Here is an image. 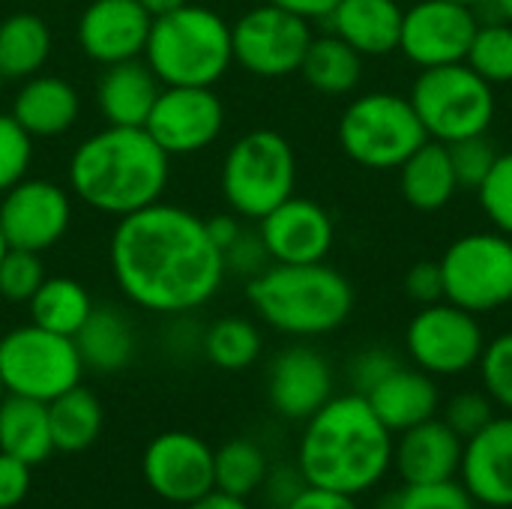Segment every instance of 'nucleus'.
I'll return each instance as SVG.
<instances>
[{
    "instance_id": "864d4df0",
    "label": "nucleus",
    "mask_w": 512,
    "mask_h": 509,
    "mask_svg": "<svg viewBox=\"0 0 512 509\" xmlns=\"http://www.w3.org/2000/svg\"><path fill=\"white\" fill-rule=\"evenodd\" d=\"M153 18H159V15H165V12H174V9H180V6H186L189 0H138Z\"/></svg>"
},
{
    "instance_id": "a211bd4d",
    "label": "nucleus",
    "mask_w": 512,
    "mask_h": 509,
    "mask_svg": "<svg viewBox=\"0 0 512 509\" xmlns=\"http://www.w3.org/2000/svg\"><path fill=\"white\" fill-rule=\"evenodd\" d=\"M153 27V15L138 0H93L78 18V48L99 66L138 60Z\"/></svg>"
},
{
    "instance_id": "052dcab7",
    "label": "nucleus",
    "mask_w": 512,
    "mask_h": 509,
    "mask_svg": "<svg viewBox=\"0 0 512 509\" xmlns=\"http://www.w3.org/2000/svg\"><path fill=\"white\" fill-rule=\"evenodd\" d=\"M477 509H489V507H477Z\"/></svg>"
},
{
    "instance_id": "8fccbe9b",
    "label": "nucleus",
    "mask_w": 512,
    "mask_h": 509,
    "mask_svg": "<svg viewBox=\"0 0 512 509\" xmlns=\"http://www.w3.org/2000/svg\"><path fill=\"white\" fill-rule=\"evenodd\" d=\"M204 225H207L210 240L219 246V252H225L243 234V219L237 213H216V216L204 219Z\"/></svg>"
},
{
    "instance_id": "f03ea898",
    "label": "nucleus",
    "mask_w": 512,
    "mask_h": 509,
    "mask_svg": "<svg viewBox=\"0 0 512 509\" xmlns=\"http://www.w3.org/2000/svg\"><path fill=\"white\" fill-rule=\"evenodd\" d=\"M396 435L360 393L333 396L303 423L297 468L309 486L360 498L393 471Z\"/></svg>"
},
{
    "instance_id": "58836bf2",
    "label": "nucleus",
    "mask_w": 512,
    "mask_h": 509,
    "mask_svg": "<svg viewBox=\"0 0 512 509\" xmlns=\"http://www.w3.org/2000/svg\"><path fill=\"white\" fill-rule=\"evenodd\" d=\"M45 267L39 252L9 249L0 261V297L9 303H27L45 282Z\"/></svg>"
},
{
    "instance_id": "bb28decb",
    "label": "nucleus",
    "mask_w": 512,
    "mask_h": 509,
    "mask_svg": "<svg viewBox=\"0 0 512 509\" xmlns=\"http://www.w3.org/2000/svg\"><path fill=\"white\" fill-rule=\"evenodd\" d=\"M81 354L84 369L111 375L132 363L135 357V333L126 315L114 306H93L90 318L72 336Z\"/></svg>"
},
{
    "instance_id": "473e14b6",
    "label": "nucleus",
    "mask_w": 512,
    "mask_h": 509,
    "mask_svg": "<svg viewBox=\"0 0 512 509\" xmlns=\"http://www.w3.org/2000/svg\"><path fill=\"white\" fill-rule=\"evenodd\" d=\"M201 351L216 369L243 372L261 357L264 339H261V330L249 318L225 315L201 333Z\"/></svg>"
},
{
    "instance_id": "4c0bfd02",
    "label": "nucleus",
    "mask_w": 512,
    "mask_h": 509,
    "mask_svg": "<svg viewBox=\"0 0 512 509\" xmlns=\"http://www.w3.org/2000/svg\"><path fill=\"white\" fill-rule=\"evenodd\" d=\"M477 198L492 228L512 237V150L498 153L492 171L477 189Z\"/></svg>"
},
{
    "instance_id": "9d476101",
    "label": "nucleus",
    "mask_w": 512,
    "mask_h": 509,
    "mask_svg": "<svg viewBox=\"0 0 512 509\" xmlns=\"http://www.w3.org/2000/svg\"><path fill=\"white\" fill-rule=\"evenodd\" d=\"M444 300L474 312H498L512 303V237L501 231H474L447 246L438 258Z\"/></svg>"
},
{
    "instance_id": "20e7f679",
    "label": "nucleus",
    "mask_w": 512,
    "mask_h": 509,
    "mask_svg": "<svg viewBox=\"0 0 512 509\" xmlns=\"http://www.w3.org/2000/svg\"><path fill=\"white\" fill-rule=\"evenodd\" d=\"M246 297L267 327L294 339L336 333L354 312V285L327 261L267 264L249 279Z\"/></svg>"
},
{
    "instance_id": "c9c22d12",
    "label": "nucleus",
    "mask_w": 512,
    "mask_h": 509,
    "mask_svg": "<svg viewBox=\"0 0 512 509\" xmlns=\"http://www.w3.org/2000/svg\"><path fill=\"white\" fill-rule=\"evenodd\" d=\"M378 509H477L459 480L444 483H405L399 492L381 498Z\"/></svg>"
},
{
    "instance_id": "c756f323",
    "label": "nucleus",
    "mask_w": 512,
    "mask_h": 509,
    "mask_svg": "<svg viewBox=\"0 0 512 509\" xmlns=\"http://www.w3.org/2000/svg\"><path fill=\"white\" fill-rule=\"evenodd\" d=\"M303 81L324 96H348L363 81V54L336 33L312 36L300 63Z\"/></svg>"
},
{
    "instance_id": "423d86ee",
    "label": "nucleus",
    "mask_w": 512,
    "mask_h": 509,
    "mask_svg": "<svg viewBox=\"0 0 512 509\" xmlns=\"http://www.w3.org/2000/svg\"><path fill=\"white\" fill-rule=\"evenodd\" d=\"M219 189L231 213L258 222L297 189V153L276 129H252L240 135L219 174Z\"/></svg>"
},
{
    "instance_id": "0eeeda50",
    "label": "nucleus",
    "mask_w": 512,
    "mask_h": 509,
    "mask_svg": "<svg viewBox=\"0 0 512 509\" xmlns=\"http://www.w3.org/2000/svg\"><path fill=\"white\" fill-rule=\"evenodd\" d=\"M342 153L369 171H396L420 144L429 141L408 96L372 90L348 102L336 129Z\"/></svg>"
},
{
    "instance_id": "aec40b11",
    "label": "nucleus",
    "mask_w": 512,
    "mask_h": 509,
    "mask_svg": "<svg viewBox=\"0 0 512 509\" xmlns=\"http://www.w3.org/2000/svg\"><path fill=\"white\" fill-rule=\"evenodd\" d=\"M459 483L477 507L512 509V414L495 417L465 441Z\"/></svg>"
},
{
    "instance_id": "4468645a",
    "label": "nucleus",
    "mask_w": 512,
    "mask_h": 509,
    "mask_svg": "<svg viewBox=\"0 0 512 509\" xmlns=\"http://www.w3.org/2000/svg\"><path fill=\"white\" fill-rule=\"evenodd\" d=\"M480 15L474 6L450 0H417L402 15L399 51L417 69L465 63Z\"/></svg>"
},
{
    "instance_id": "72a5a7b5",
    "label": "nucleus",
    "mask_w": 512,
    "mask_h": 509,
    "mask_svg": "<svg viewBox=\"0 0 512 509\" xmlns=\"http://www.w3.org/2000/svg\"><path fill=\"white\" fill-rule=\"evenodd\" d=\"M213 471H216V489L219 492L249 501L255 492H261L267 471H270V462H267V453L255 441L234 438L216 450Z\"/></svg>"
},
{
    "instance_id": "2eb2a0df",
    "label": "nucleus",
    "mask_w": 512,
    "mask_h": 509,
    "mask_svg": "<svg viewBox=\"0 0 512 509\" xmlns=\"http://www.w3.org/2000/svg\"><path fill=\"white\" fill-rule=\"evenodd\" d=\"M144 129L171 159L192 156L222 135L225 105L213 87H162Z\"/></svg>"
},
{
    "instance_id": "ddd939ff",
    "label": "nucleus",
    "mask_w": 512,
    "mask_h": 509,
    "mask_svg": "<svg viewBox=\"0 0 512 509\" xmlns=\"http://www.w3.org/2000/svg\"><path fill=\"white\" fill-rule=\"evenodd\" d=\"M72 225V192L45 177H24L0 195V231L9 249L48 252Z\"/></svg>"
},
{
    "instance_id": "6e6d98bb",
    "label": "nucleus",
    "mask_w": 512,
    "mask_h": 509,
    "mask_svg": "<svg viewBox=\"0 0 512 509\" xmlns=\"http://www.w3.org/2000/svg\"><path fill=\"white\" fill-rule=\"evenodd\" d=\"M450 3H462V6H474V9H477V6H483L486 0H450Z\"/></svg>"
},
{
    "instance_id": "7ed1b4c3",
    "label": "nucleus",
    "mask_w": 512,
    "mask_h": 509,
    "mask_svg": "<svg viewBox=\"0 0 512 509\" xmlns=\"http://www.w3.org/2000/svg\"><path fill=\"white\" fill-rule=\"evenodd\" d=\"M168 177L171 156L144 126H105L87 135L66 165L72 198L114 219L162 201Z\"/></svg>"
},
{
    "instance_id": "13d9d810",
    "label": "nucleus",
    "mask_w": 512,
    "mask_h": 509,
    "mask_svg": "<svg viewBox=\"0 0 512 509\" xmlns=\"http://www.w3.org/2000/svg\"><path fill=\"white\" fill-rule=\"evenodd\" d=\"M3 396H6V387H3V381H0V402H3Z\"/></svg>"
},
{
    "instance_id": "a878e982",
    "label": "nucleus",
    "mask_w": 512,
    "mask_h": 509,
    "mask_svg": "<svg viewBox=\"0 0 512 509\" xmlns=\"http://www.w3.org/2000/svg\"><path fill=\"white\" fill-rule=\"evenodd\" d=\"M396 171H399L402 198L408 201V207H414L420 213L444 210L459 192V180H456V171L450 162V150L441 141L429 138Z\"/></svg>"
},
{
    "instance_id": "de8ad7c7",
    "label": "nucleus",
    "mask_w": 512,
    "mask_h": 509,
    "mask_svg": "<svg viewBox=\"0 0 512 509\" xmlns=\"http://www.w3.org/2000/svg\"><path fill=\"white\" fill-rule=\"evenodd\" d=\"M309 483H306V477L300 474V468H297V462L294 465H279V468H270L267 471V480H264V486H261V492L267 495V501H270V507L276 509H285L303 489H306Z\"/></svg>"
},
{
    "instance_id": "a18cd8bd",
    "label": "nucleus",
    "mask_w": 512,
    "mask_h": 509,
    "mask_svg": "<svg viewBox=\"0 0 512 509\" xmlns=\"http://www.w3.org/2000/svg\"><path fill=\"white\" fill-rule=\"evenodd\" d=\"M405 297L417 306H432L444 300V276L438 261H417L405 273Z\"/></svg>"
},
{
    "instance_id": "39448f33",
    "label": "nucleus",
    "mask_w": 512,
    "mask_h": 509,
    "mask_svg": "<svg viewBox=\"0 0 512 509\" xmlns=\"http://www.w3.org/2000/svg\"><path fill=\"white\" fill-rule=\"evenodd\" d=\"M144 63L162 87H216L234 66L231 24L201 3L165 12L153 18Z\"/></svg>"
},
{
    "instance_id": "603ef678",
    "label": "nucleus",
    "mask_w": 512,
    "mask_h": 509,
    "mask_svg": "<svg viewBox=\"0 0 512 509\" xmlns=\"http://www.w3.org/2000/svg\"><path fill=\"white\" fill-rule=\"evenodd\" d=\"M186 509H252L246 498H234V495H225L219 489H213L210 495L198 498L195 504H189Z\"/></svg>"
},
{
    "instance_id": "bf43d9fd",
    "label": "nucleus",
    "mask_w": 512,
    "mask_h": 509,
    "mask_svg": "<svg viewBox=\"0 0 512 509\" xmlns=\"http://www.w3.org/2000/svg\"><path fill=\"white\" fill-rule=\"evenodd\" d=\"M3 84H6V78H3V72H0V90H3Z\"/></svg>"
},
{
    "instance_id": "f8f14e48",
    "label": "nucleus",
    "mask_w": 512,
    "mask_h": 509,
    "mask_svg": "<svg viewBox=\"0 0 512 509\" xmlns=\"http://www.w3.org/2000/svg\"><path fill=\"white\" fill-rule=\"evenodd\" d=\"M312 36L309 21L273 3L252 6L231 24L234 63L255 78L294 75L300 72Z\"/></svg>"
},
{
    "instance_id": "09e8293b",
    "label": "nucleus",
    "mask_w": 512,
    "mask_h": 509,
    "mask_svg": "<svg viewBox=\"0 0 512 509\" xmlns=\"http://www.w3.org/2000/svg\"><path fill=\"white\" fill-rule=\"evenodd\" d=\"M285 509H360V504L351 495L318 489V486H306Z\"/></svg>"
},
{
    "instance_id": "ea45409f",
    "label": "nucleus",
    "mask_w": 512,
    "mask_h": 509,
    "mask_svg": "<svg viewBox=\"0 0 512 509\" xmlns=\"http://www.w3.org/2000/svg\"><path fill=\"white\" fill-rule=\"evenodd\" d=\"M33 162V138L21 129V123L0 111V195L21 183Z\"/></svg>"
},
{
    "instance_id": "c03bdc74",
    "label": "nucleus",
    "mask_w": 512,
    "mask_h": 509,
    "mask_svg": "<svg viewBox=\"0 0 512 509\" xmlns=\"http://www.w3.org/2000/svg\"><path fill=\"white\" fill-rule=\"evenodd\" d=\"M222 261H225V273L246 276V279L258 276L267 264H273L270 255H267V249H264V243H261V237H258V231H246V228L222 252Z\"/></svg>"
},
{
    "instance_id": "dca6fc26",
    "label": "nucleus",
    "mask_w": 512,
    "mask_h": 509,
    "mask_svg": "<svg viewBox=\"0 0 512 509\" xmlns=\"http://www.w3.org/2000/svg\"><path fill=\"white\" fill-rule=\"evenodd\" d=\"M216 450L192 432H162L141 456V471L153 495L189 507L216 489Z\"/></svg>"
},
{
    "instance_id": "e433bc0d",
    "label": "nucleus",
    "mask_w": 512,
    "mask_h": 509,
    "mask_svg": "<svg viewBox=\"0 0 512 509\" xmlns=\"http://www.w3.org/2000/svg\"><path fill=\"white\" fill-rule=\"evenodd\" d=\"M477 369L483 390L489 393L495 408L512 414V333H501L492 342L486 339Z\"/></svg>"
},
{
    "instance_id": "cd10ccee",
    "label": "nucleus",
    "mask_w": 512,
    "mask_h": 509,
    "mask_svg": "<svg viewBox=\"0 0 512 509\" xmlns=\"http://www.w3.org/2000/svg\"><path fill=\"white\" fill-rule=\"evenodd\" d=\"M0 453H9L21 462L42 465L54 453L48 405L24 396L6 393L0 402Z\"/></svg>"
},
{
    "instance_id": "1a4fd4ad",
    "label": "nucleus",
    "mask_w": 512,
    "mask_h": 509,
    "mask_svg": "<svg viewBox=\"0 0 512 509\" xmlns=\"http://www.w3.org/2000/svg\"><path fill=\"white\" fill-rule=\"evenodd\" d=\"M84 363L72 336L21 324L0 336V381L6 393L51 402L81 384Z\"/></svg>"
},
{
    "instance_id": "4d7b16f0",
    "label": "nucleus",
    "mask_w": 512,
    "mask_h": 509,
    "mask_svg": "<svg viewBox=\"0 0 512 509\" xmlns=\"http://www.w3.org/2000/svg\"><path fill=\"white\" fill-rule=\"evenodd\" d=\"M6 252H9V243H6V237H3V231H0V261H3Z\"/></svg>"
},
{
    "instance_id": "4be33fe9",
    "label": "nucleus",
    "mask_w": 512,
    "mask_h": 509,
    "mask_svg": "<svg viewBox=\"0 0 512 509\" xmlns=\"http://www.w3.org/2000/svg\"><path fill=\"white\" fill-rule=\"evenodd\" d=\"M9 114L21 123V129L36 138H57L78 123L81 96L63 75L36 72L21 81L15 90Z\"/></svg>"
},
{
    "instance_id": "5fc2aeb1",
    "label": "nucleus",
    "mask_w": 512,
    "mask_h": 509,
    "mask_svg": "<svg viewBox=\"0 0 512 509\" xmlns=\"http://www.w3.org/2000/svg\"><path fill=\"white\" fill-rule=\"evenodd\" d=\"M483 6H486V9H492V12H495V18H501V21L512 24V0H486Z\"/></svg>"
},
{
    "instance_id": "f704fd0d",
    "label": "nucleus",
    "mask_w": 512,
    "mask_h": 509,
    "mask_svg": "<svg viewBox=\"0 0 512 509\" xmlns=\"http://www.w3.org/2000/svg\"><path fill=\"white\" fill-rule=\"evenodd\" d=\"M465 63L492 87L512 81V24L501 18H480Z\"/></svg>"
},
{
    "instance_id": "393cba45",
    "label": "nucleus",
    "mask_w": 512,
    "mask_h": 509,
    "mask_svg": "<svg viewBox=\"0 0 512 509\" xmlns=\"http://www.w3.org/2000/svg\"><path fill=\"white\" fill-rule=\"evenodd\" d=\"M159 90L162 81L153 75L144 57L123 60L105 66L96 87V105L108 126H144Z\"/></svg>"
},
{
    "instance_id": "6ab92c4d",
    "label": "nucleus",
    "mask_w": 512,
    "mask_h": 509,
    "mask_svg": "<svg viewBox=\"0 0 512 509\" xmlns=\"http://www.w3.org/2000/svg\"><path fill=\"white\" fill-rule=\"evenodd\" d=\"M267 396L279 417L306 423L333 399V369L312 345H291L276 354L267 372Z\"/></svg>"
},
{
    "instance_id": "6e6552de",
    "label": "nucleus",
    "mask_w": 512,
    "mask_h": 509,
    "mask_svg": "<svg viewBox=\"0 0 512 509\" xmlns=\"http://www.w3.org/2000/svg\"><path fill=\"white\" fill-rule=\"evenodd\" d=\"M408 99L426 135L441 144L486 135L495 120V87L468 63L420 69Z\"/></svg>"
},
{
    "instance_id": "f3484780",
    "label": "nucleus",
    "mask_w": 512,
    "mask_h": 509,
    "mask_svg": "<svg viewBox=\"0 0 512 509\" xmlns=\"http://www.w3.org/2000/svg\"><path fill=\"white\" fill-rule=\"evenodd\" d=\"M258 237L273 264H315L327 261L336 243V225L327 207L291 195L258 219Z\"/></svg>"
},
{
    "instance_id": "b1692460",
    "label": "nucleus",
    "mask_w": 512,
    "mask_h": 509,
    "mask_svg": "<svg viewBox=\"0 0 512 509\" xmlns=\"http://www.w3.org/2000/svg\"><path fill=\"white\" fill-rule=\"evenodd\" d=\"M402 15L396 0H339L327 24L363 57H387L399 51Z\"/></svg>"
},
{
    "instance_id": "7c9ffc66",
    "label": "nucleus",
    "mask_w": 512,
    "mask_h": 509,
    "mask_svg": "<svg viewBox=\"0 0 512 509\" xmlns=\"http://www.w3.org/2000/svg\"><path fill=\"white\" fill-rule=\"evenodd\" d=\"M105 411L87 387H72L48 402V426L54 453H84L102 435Z\"/></svg>"
},
{
    "instance_id": "37998d69",
    "label": "nucleus",
    "mask_w": 512,
    "mask_h": 509,
    "mask_svg": "<svg viewBox=\"0 0 512 509\" xmlns=\"http://www.w3.org/2000/svg\"><path fill=\"white\" fill-rule=\"evenodd\" d=\"M399 366H402V360L390 348H366V351H360L351 360V384H354V393H360V396L372 393Z\"/></svg>"
},
{
    "instance_id": "49530a36",
    "label": "nucleus",
    "mask_w": 512,
    "mask_h": 509,
    "mask_svg": "<svg viewBox=\"0 0 512 509\" xmlns=\"http://www.w3.org/2000/svg\"><path fill=\"white\" fill-rule=\"evenodd\" d=\"M30 465L0 453V509H21V504L30 495Z\"/></svg>"
},
{
    "instance_id": "9b49d317",
    "label": "nucleus",
    "mask_w": 512,
    "mask_h": 509,
    "mask_svg": "<svg viewBox=\"0 0 512 509\" xmlns=\"http://www.w3.org/2000/svg\"><path fill=\"white\" fill-rule=\"evenodd\" d=\"M483 348L486 333L480 315L450 300L420 306L405 330V351L411 363L432 378H459L477 369Z\"/></svg>"
},
{
    "instance_id": "5701e85b",
    "label": "nucleus",
    "mask_w": 512,
    "mask_h": 509,
    "mask_svg": "<svg viewBox=\"0 0 512 509\" xmlns=\"http://www.w3.org/2000/svg\"><path fill=\"white\" fill-rule=\"evenodd\" d=\"M366 399L393 435L420 426L441 411V390L435 378L417 366H399L372 393H366Z\"/></svg>"
},
{
    "instance_id": "f257e3e1",
    "label": "nucleus",
    "mask_w": 512,
    "mask_h": 509,
    "mask_svg": "<svg viewBox=\"0 0 512 509\" xmlns=\"http://www.w3.org/2000/svg\"><path fill=\"white\" fill-rule=\"evenodd\" d=\"M108 264L132 306L174 318L207 306L228 276L204 219L168 201L117 219Z\"/></svg>"
},
{
    "instance_id": "412c9836",
    "label": "nucleus",
    "mask_w": 512,
    "mask_h": 509,
    "mask_svg": "<svg viewBox=\"0 0 512 509\" xmlns=\"http://www.w3.org/2000/svg\"><path fill=\"white\" fill-rule=\"evenodd\" d=\"M462 453H465V441L441 417H432L396 435L393 471H399L402 483L459 480Z\"/></svg>"
},
{
    "instance_id": "3c124183",
    "label": "nucleus",
    "mask_w": 512,
    "mask_h": 509,
    "mask_svg": "<svg viewBox=\"0 0 512 509\" xmlns=\"http://www.w3.org/2000/svg\"><path fill=\"white\" fill-rule=\"evenodd\" d=\"M267 3H273V6H279V9L312 24V21H327L339 0H267Z\"/></svg>"
},
{
    "instance_id": "a19ab883",
    "label": "nucleus",
    "mask_w": 512,
    "mask_h": 509,
    "mask_svg": "<svg viewBox=\"0 0 512 509\" xmlns=\"http://www.w3.org/2000/svg\"><path fill=\"white\" fill-rule=\"evenodd\" d=\"M447 150H450V162H453L459 189H474V192L480 189V183L486 180V174L492 171V165L498 159V150L489 141V135H471V138L453 141V144H447Z\"/></svg>"
},
{
    "instance_id": "c85d7f7f",
    "label": "nucleus",
    "mask_w": 512,
    "mask_h": 509,
    "mask_svg": "<svg viewBox=\"0 0 512 509\" xmlns=\"http://www.w3.org/2000/svg\"><path fill=\"white\" fill-rule=\"evenodd\" d=\"M51 27L36 12H12L0 21V72L6 81H24L45 69L51 57Z\"/></svg>"
},
{
    "instance_id": "2f4dec72",
    "label": "nucleus",
    "mask_w": 512,
    "mask_h": 509,
    "mask_svg": "<svg viewBox=\"0 0 512 509\" xmlns=\"http://www.w3.org/2000/svg\"><path fill=\"white\" fill-rule=\"evenodd\" d=\"M27 309L33 324L60 336H75L93 312V297L78 279L45 276L39 291L27 300Z\"/></svg>"
},
{
    "instance_id": "79ce46f5",
    "label": "nucleus",
    "mask_w": 512,
    "mask_h": 509,
    "mask_svg": "<svg viewBox=\"0 0 512 509\" xmlns=\"http://www.w3.org/2000/svg\"><path fill=\"white\" fill-rule=\"evenodd\" d=\"M495 402L489 399L486 390H462L456 396H450V402L444 405V423L462 438H474L480 429H486L495 420Z\"/></svg>"
}]
</instances>
